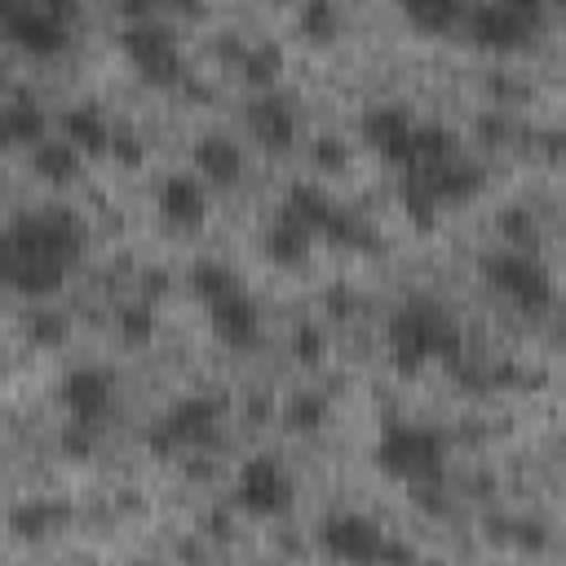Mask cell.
Wrapping results in <instances>:
<instances>
[{"label":"cell","instance_id":"cell-26","mask_svg":"<svg viewBox=\"0 0 566 566\" xmlns=\"http://www.w3.org/2000/svg\"><path fill=\"white\" fill-rule=\"evenodd\" d=\"M234 71H239L243 84H252V88H270V84L279 80V71H283V49L270 44V40L243 44V53L234 57Z\"/></svg>","mask_w":566,"mask_h":566},{"label":"cell","instance_id":"cell-19","mask_svg":"<svg viewBox=\"0 0 566 566\" xmlns=\"http://www.w3.org/2000/svg\"><path fill=\"white\" fill-rule=\"evenodd\" d=\"M44 137V111L35 97L13 93L0 102V150H18V146H35Z\"/></svg>","mask_w":566,"mask_h":566},{"label":"cell","instance_id":"cell-24","mask_svg":"<svg viewBox=\"0 0 566 566\" xmlns=\"http://www.w3.org/2000/svg\"><path fill=\"white\" fill-rule=\"evenodd\" d=\"M323 239L332 243V248H349V252H371L376 243H380V234H376V226L363 217V212H354V208H345V203H336V212H332V221L323 226Z\"/></svg>","mask_w":566,"mask_h":566},{"label":"cell","instance_id":"cell-43","mask_svg":"<svg viewBox=\"0 0 566 566\" xmlns=\"http://www.w3.org/2000/svg\"><path fill=\"white\" fill-rule=\"evenodd\" d=\"M416 557V548L411 544H402V539H380V553H376V562H411Z\"/></svg>","mask_w":566,"mask_h":566},{"label":"cell","instance_id":"cell-17","mask_svg":"<svg viewBox=\"0 0 566 566\" xmlns=\"http://www.w3.org/2000/svg\"><path fill=\"white\" fill-rule=\"evenodd\" d=\"M190 159H195L199 181H212V186H234L239 172H243V150L226 133H203L190 146Z\"/></svg>","mask_w":566,"mask_h":566},{"label":"cell","instance_id":"cell-33","mask_svg":"<svg viewBox=\"0 0 566 566\" xmlns=\"http://www.w3.org/2000/svg\"><path fill=\"white\" fill-rule=\"evenodd\" d=\"M115 332L124 345H150L155 340V305L150 301H128L115 314Z\"/></svg>","mask_w":566,"mask_h":566},{"label":"cell","instance_id":"cell-5","mask_svg":"<svg viewBox=\"0 0 566 566\" xmlns=\"http://www.w3.org/2000/svg\"><path fill=\"white\" fill-rule=\"evenodd\" d=\"M478 270H482V279H486L495 292H504V296H509L517 310H526V314H544V310H553V301H557V283H553L548 265H544L535 252H522V248L486 252Z\"/></svg>","mask_w":566,"mask_h":566},{"label":"cell","instance_id":"cell-34","mask_svg":"<svg viewBox=\"0 0 566 566\" xmlns=\"http://www.w3.org/2000/svg\"><path fill=\"white\" fill-rule=\"evenodd\" d=\"M500 234H504L509 248H522V252L539 248V221L526 208H504L500 212Z\"/></svg>","mask_w":566,"mask_h":566},{"label":"cell","instance_id":"cell-10","mask_svg":"<svg viewBox=\"0 0 566 566\" xmlns=\"http://www.w3.org/2000/svg\"><path fill=\"white\" fill-rule=\"evenodd\" d=\"M464 22H469V40L478 49H491V53H513V49H522L531 40V22H522L517 13H509L495 0L469 4L464 9Z\"/></svg>","mask_w":566,"mask_h":566},{"label":"cell","instance_id":"cell-46","mask_svg":"<svg viewBox=\"0 0 566 566\" xmlns=\"http://www.w3.org/2000/svg\"><path fill=\"white\" fill-rule=\"evenodd\" d=\"M164 287H168V274H164V270H150V274H146V296H159Z\"/></svg>","mask_w":566,"mask_h":566},{"label":"cell","instance_id":"cell-45","mask_svg":"<svg viewBox=\"0 0 566 566\" xmlns=\"http://www.w3.org/2000/svg\"><path fill=\"white\" fill-rule=\"evenodd\" d=\"M164 4L181 18H203V0H164Z\"/></svg>","mask_w":566,"mask_h":566},{"label":"cell","instance_id":"cell-31","mask_svg":"<svg viewBox=\"0 0 566 566\" xmlns=\"http://www.w3.org/2000/svg\"><path fill=\"white\" fill-rule=\"evenodd\" d=\"M296 27H301V35L310 44H332L340 35V9H336V0H301Z\"/></svg>","mask_w":566,"mask_h":566},{"label":"cell","instance_id":"cell-22","mask_svg":"<svg viewBox=\"0 0 566 566\" xmlns=\"http://www.w3.org/2000/svg\"><path fill=\"white\" fill-rule=\"evenodd\" d=\"M62 137L88 159V155H106V142H111V124L106 115L93 106V102H80L62 115Z\"/></svg>","mask_w":566,"mask_h":566},{"label":"cell","instance_id":"cell-4","mask_svg":"<svg viewBox=\"0 0 566 566\" xmlns=\"http://www.w3.org/2000/svg\"><path fill=\"white\" fill-rule=\"evenodd\" d=\"M376 469L398 482H429L447 469V438L429 424H385L376 442Z\"/></svg>","mask_w":566,"mask_h":566},{"label":"cell","instance_id":"cell-12","mask_svg":"<svg viewBox=\"0 0 566 566\" xmlns=\"http://www.w3.org/2000/svg\"><path fill=\"white\" fill-rule=\"evenodd\" d=\"M208 323H212V336L221 345L248 349L261 336V305L239 287V292H230V296H221V301L208 305Z\"/></svg>","mask_w":566,"mask_h":566},{"label":"cell","instance_id":"cell-35","mask_svg":"<svg viewBox=\"0 0 566 566\" xmlns=\"http://www.w3.org/2000/svg\"><path fill=\"white\" fill-rule=\"evenodd\" d=\"M310 164H314L318 172H345V168H349V142L336 137V133H318V137L310 142Z\"/></svg>","mask_w":566,"mask_h":566},{"label":"cell","instance_id":"cell-42","mask_svg":"<svg viewBox=\"0 0 566 566\" xmlns=\"http://www.w3.org/2000/svg\"><path fill=\"white\" fill-rule=\"evenodd\" d=\"M495 4H504L509 13H517L522 22H531V27H535V22L544 18V4H548V0H495Z\"/></svg>","mask_w":566,"mask_h":566},{"label":"cell","instance_id":"cell-6","mask_svg":"<svg viewBox=\"0 0 566 566\" xmlns=\"http://www.w3.org/2000/svg\"><path fill=\"white\" fill-rule=\"evenodd\" d=\"M119 44H124L128 62L137 66V75H142L146 84H155V88H177V84H186L181 49H177L172 31L159 27L155 18H146V22H128L124 35H119Z\"/></svg>","mask_w":566,"mask_h":566},{"label":"cell","instance_id":"cell-3","mask_svg":"<svg viewBox=\"0 0 566 566\" xmlns=\"http://www.w3.org/2000/svg\"><path fill=\"white\" fill-rule=\"evenodd\" d=\"M221 416L226 402L212 394H186L177 398L150 429H146V447L155 455H177V451H208L221 438Z\"/></svg>","mask_w":566,"mask_h":566},{"label":"cell","instance_id":"cell-36","mask_svg":"<svg viewBox=\"0 0 566 566\" xmlns=\"http://www.w3.org/2000/svg\"><path fill=\"white\" fill-rule=\"evenodd\" d=\"M292 354H296V363L301 367H318L323 358H327V332L318 327V323H296L292 327Z\"/></svg>","mask_w":566,"mask_h":566},{"label":"cell","instance_id":"cell-38","mask_svg":"<svg viewBox=\"0 0 566 566\" xmlns=\"http://www.w3.org/2000/svg\"><path fill=\"white\" fill-rule=\"evenodd\" d=\"M57 447H62V455H71V460H88L93 447H97V433H93L88 420H71V424L57 433Z\"/></svg>","mask_w":566,"mask_h":566},{"label":"cell","instance_id":"cell-25","mask_svg":"<svg viewBox=\"0 0 566 566\" xmlns=\"http://www.w3.org/2000/svg\"><path fill=\"white\" fill-rule=\"evenodd\" d=\"M283 208H287V212H296L314 234H323V226H327V221H332V212H336V199H332L318 181H292V186H287Z\"/></svg>","mask_w":566,"mask_h":566},{"label":"cell","instance_id":"cell-39","mask_svg":"<svg viewBox=\"0 0 566 566\" xmlns=\"http://www.w3.org/2000/svg\"><path fill=\"white\" fill-rule=\"evenodd\" d=\"M509 119L500 115V111H486V115H478V137L486 142V146H504L509 142Z\"/></svg>","mask_w":566,"mask_h":566},{"label":"cell","instance_id":"cell-18","mask_svg":"<svg viewBox=\"0 0 566 566\" xmlns=\"http://www.w3.org/2000/svg\"><path fill=\"white\" fill-rule=\"evenodd\" d=\"M310 248H314V230L296 212L279 208V217L265 230V256L274 265H305L310 261Z\"/></svg>","mask_w":566,"mask_h":566},{"label":"cell","instance_id":"cell-16","mask_svg":"<svg viewBox=\"0 0 566 566\" xmlns=\"http://www.w3.org/2000/svg\"><path fill=\"white\" fill-rule=\"evenodd\" d=\"M420 177H424V186L433 190V199H438V203H464V199H473V195L486 186L482 164L460 159V155H447L442 164L420 168Z\"/></svg>","mask_w":566,"mask_h":566},{"label":"cell","instance_id":"cell-48","mask_svg":"<svg viewBox=\"0 0 566 566\" xmlns=\"http://www.w3.org/2000/svg\"><path fill=\"white\" fill-rule=\"evenodd\" d=\"M455 4H460V9H469V4H473V0H455Z\"/></svg>","mask_w":566,"mask_h":566},{"label":"cell","instance_id":"cell-21","mask_svg":"<svg viewBox=\"0 0 566 566\" xmlns=\"http://www.w3.org/2000/svg\"><path fill=\"white\" fill-rule=\"evenodd\" d=\"M66 517H71L66 504H53V500H18V504L9 509V531H13L18 539H27V544H40V539H49Z\"/></svg>","mask_w":566,"mask_h":566},{"label":"cell","instance_id":"cell-14","mask_svg":"<svg viewBox=\"0 0 566 566\" xmlns=\"http://www.w3.org/2000/svg\"><path fill=\"white\" fill-rule=\"evenodd\" d=\"M243 119H248V133L274 155L296 142V106L287 97H279V93H261L256 102H248Z\"/></svg>","mask_w":566,"mask_h":566},{"label":"cell","instance_id":"cell-9","mask_svg":"<svg viewBox=\"0 0 566 566\" xmlns=\"http://www.w3.org/2000/svg\"><path fill=\"white\" fill-rule=\"evenodd\" d=\"M318 539H323V548H327L332 557H340V562H376L385 531H380L367 513H332V517L323 522Z\"/></svg>","mask_w":566,"mask_h":566},{"label":"cell","instance_id":"cell-49","mask_svg":"<svg viewBox=\"0 0 566 566\" xmlns=\"http://www.w3.org/2000/svg\"><path fill=\"white\" fill-rule=\"evenodd\" d=\"M159 4H164V0H159Z\"/></svg>","mask_w":566,"mask_h":566},{"label":"cell","instance_id":"cell-40","mask_svg":"<svg viewBox=\"0 0 566 566\" xmlns=\"http://www.w3.org/2000/svg\"><path fill=\"white\" fill-rule=\"evenodd\" d=\"M323 310H327L332 318H345V314H354V292H349L345 283H332V287L323 292Z\"/></svg>","mask_w":566,"mask_h":566},{"label":"cell","instance_id":"cell-23","mask_svg":"<svg viewBox=\"0 0 566 566\" xmlns=\"http://www.w3.org/2000/svg\"><path fill=\"white\" fill-rule=\"evenodd\" d=\"M447 155H455V137H451V128H442V124H411V133H407V150H402V172H420V168H429V164H442Z\"/></svg>","mask_w":566,"mask_h":566},{"label":"cell","instance_id":"cell-47","mask_svg":"<svg viewBox=\"0 0 566 566\" xmlns=\"http://www.w3.org/2000/svg\"><path fill=\"white\" fill-rule=\"evenodd\" d=\"M9 88H13V80H9V66H4V62H0V102H4V97H9Z\"/></svg>","mask_w":566,"mask_h":566},{"label":"cell","instance_id":"cell-7","mask_svg":"<svg viewBox=\"0 0 566 566\" xmlns=\"http://www.w3.org/2000/svg\"><path fill=\"white\" fill-rule=\"evenodd\" d=\"M234 504L252 517H279L292 504V478L274 455H252L234 473Z\"/></svg>","mask_w":566,"mask_h":566},{"label":"cell","instance_id":"cell-27","mask_svg":"<svg viewBox=\"0 0 566 566\" xmlns=\"http://www.w3.org/2000/svg\"><path fill=\"white\" fill-rule=\"evenodd\" d=\"M327 416H332V402L323 389H296L283 402V424L292 433H318L327 424Z\"/></svg>","mask_w":566,"mask_h":566},{"label":"cell","instance_id":"cell-20","mask_svg":"<svg viewBox=\"0 0 566 566\" xmlns=\"http://www.w3.org/2000/svg\"><path fill=\"white\" fill-rule=\"evenodd\" d=\"M31 172L40 181H49V186H71L84 172V155L66 137H40L31 146Z\"/></svg>","mask_w":566,"mask_h":566},{"label":"cell","instance_id":"cell-29","mask_svg":"<svg viewBox=\"0 0 566 566\" xmlns=\"http://www.w3.org/2000/svg\"><path fill=\"white\" fill-rule=\"evenodd\" d=\"M398 203H402V212H407V221L416 226V230H433V221H438V199H433V190L424 186V177L420 172H402V181H398Z\"/></svg>","mask_w":566,"mask_h":566},{"label":"cell","instance_id":"cell-13","mask_svg":"<svg viewBox=\"0 0 566 566\" xmlns=\"http://www.w3.org/2000/svg\"><path fill=\"white\" fill-rule=\"evenodd\" d=\"M411 111L402 106V102H376V106H367L363 111V142L376 150V155H385L389 164H402V150H407V133H411Z\"/></svg>","mask_w":566,"mask_h":566},{"label":"cell","instance_id":"cell-1","mask_svg":"<svg viewBox=\"0 0 566 566\" xmlns=\"http://www.w3.org/2000/svg\"><path fill=\"white\" fill-rule=\"evenodd\" d=\"M88 243V226L80 212L62 203H44L18 212L0 230V287L18 296H49L62 287L71 265Z\"/></svg>","mask_w":566,"mask_h":566},{"label":"cell","instance_id":"cell-15","mask_svg":"<svg viewBox=\"0 0 566 566\" xmlns=\"http://www.w3.org/2000/svg\"><path fill=\"white\" fill-rule=\"evenodd\" d=\"M159 212L177 230H199L203 217H208V190H203V181L190 177V172H168L159 181Z\"/></svg>","mask_w":566,"mask_h":566},{"label":"cell","instance_id":"cell-28","mask_svg":"<svg viewBox=\"0 0 566 566\" xmlns=\"http://www.w3.org/2000/svg\"><path fill=\"white\" fill-rule=\"evenodd\" d=\"M186 283H190V292H195L203 305H212V301H221V296L239 292V274H234L226 261H212V256L195 261V265H190V274H186Z\"/></svg>","mask_w":566,"mask_h":566},{"label":"cell","instance_id":"cell-8","mask_svg":"<svg viewBox=\"0 0 566 566\" xmlns=\"http://www.w3.org/2000/svg\"><path fill=\"white\" fill-rule=\"evenodd\" d=\"M0 27L4 35L22 49V53H35V57H53L66 49V22L53 18L49 9L31 4V0H0Z\"/></svg>","mask_w":566,"mask_h":566},{"label":"cell","instance_id":"cell-50","mask_svg":"<svg viewBox=\"0 0 566 566\" xmlns=\"http://www.w3.org/2000/svg\"><path fill=\"white\" fill-rule=\"evenodd\" d=\"M279 4H283V0H279Z\"/></svg>","mask_w":566,"mask_h":566},{"label":"cell","instance_id":"cell-2","mask_svg":"<svg viewBox=\"0 0 566 566\" xmlns=\"http://www.w3.org/2000/svg\"><path fill=\"white\" fill-rule=\"evenodd\" d=\"M389 354L402 376H416L433 358L455 363L464 354V336L447 305H438L433 296H411L389 318Z\"/></svg>","mask_w":566,"mask_h":566},{"label":"cell","instance_id":"cell-30","mask_svg":"<svg viewBox=\"0 0 566 566\" xmlns=\"http://www.w3.org/2000/svg\"><path fill=\"white\" fill-rule=\"evenodd\" d=\"M398 9H402V18H407L411 27L433 31V35L451 31V27L464 18V9H460L455 0H398Z\"/></svg>","mask_w":566,"mask_h":566},{"label":"cell","instance_id":"cell-41","mask_svg":"<svg viewBox=\"0 0 566 566\" xmlns=\"http://www.w3.org/2000/svg\"><path fill=\"white\" fill-rule=\"evenodd\" d=\"M115 9L124 22H146V18H155L159 0H115Z\"/></svg>","mask_w":566,"mask_h":566},{"label":"cell","instance_id":"cell-37","mask_svg":"<svg viewBox=\"0 0 566 566\" xmlns=\"http://www.w3.org/2000/svg\"><path fill=\"white\" fill-rule=\"evenodd\" d=\"M106 155L124 168H142L146 164V142L133 133V128H111V142H106Z\"/></svg>","mask_w":566,"mask_h":566},{"label":"cell","instance_id":"cell-32","mask_svg":"<svg viewBox=\"0 0 566 566\" xmlns=\"http://www.w3.org/2000/svg\"><path fill=\"white\" fill-rule=\"evenodd\" d=\"M66 314H57V310H49V305H35V310H27L22 314V336L31 340V345H40V349H57L62 340H66Z\"/></svg>","mask_w":566,"mask_h":566},{"label":"cell","instance_id":"cell-44","mask_svg":"<svg viewBox=\"0 0 566 566\" xmlns=\"http://www.w3.org/2000/svg\"><path fill=\"white\" fill-rule=\"evenodd\" d=\"M31 4H40V9H49V13H53V18H62V22L80 13V0H31Z\"/></svg>","mask_w":566,"mask_h":566},{"label":"cell","instance_id":"cell-11","mask_svg":"<svg viewBox=\"0 0 566 566\" xmlns=\"http://www.w3.org/2000/svg\"><path fill=\"white\" fill-rule=\"evenodd\" d=\"M57 398H62V407H66L75 420L97 424V420L111 411V402H115V376L102 371V367H75V371L62 376Z\"/></svg>","mask_w":566,"mask_h":566}]
</instances>
